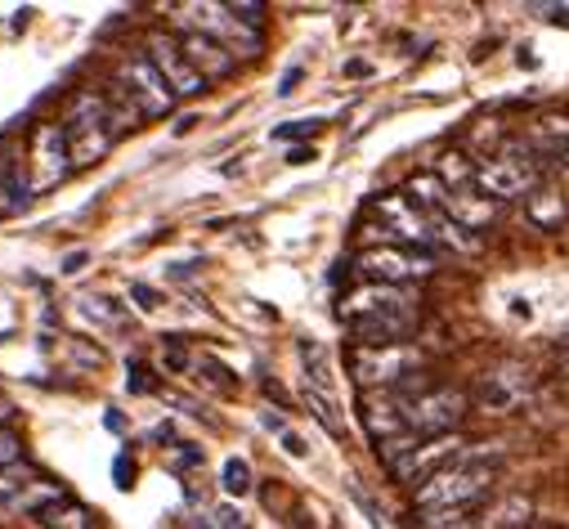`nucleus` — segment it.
Returning a JSON list of instances; mask_svg holds the SVG:
<instances>
[{
    "label": "nucleus",
    "instance_id": "nucleus-1",
    "mask_svg": "<svg viewBox=\"0 0 569 529\" xmlns=\"http://www.w3.org/2000/svg\"><path fill=\"white\" fill-rule=\"evenodd\" d=\"M498 471H502V453L498 449H467L458 462H449L445 471H436L426 485H417L412 489V502H417L421 516L485 507V498L498 485Z\"/></svg>",
    "mask_w": 569,
    "mask_h": 529
},
{
    "label": "nucleus",
    "instance_id": "nucleus-2",
    "mask_svg": "<svg viewBox=\"0 0 569 529\" xmlns=\"http://www.w3.org/2000/svg\"><path fill=\"white\" fill-rule=\"evenodd\" d=\"M63 130H68V144H72V162L77 167H94L112 153V144L121 140L117 126L108 117V103H103V90H72L68 103H63Z\"/></svg>",
    "mask_w": 569,
    "mask_h": 529
},
{
    "label": "nucleus",
    "instance_id": "nucleus-3",
    "mask_svg": "<svg viewBox=\"0 0 569 529\" xmlns=\"http://www.w3.org/2000/svg\"><path fill=\"white\" fill-rule=\"evenodd\" d=\"M467 453L462 436H436V440H421V436H403V440H390V445H377V458L381 467L399 480V485H426L436 471H445L449 462H458Z\"/></svg>",
    "mask_w": 569,
    "mask_h": 529
},
{
    "label": "nucleus",
    "instance_id": "nucleus-4",
    "mask_svg": "<svg viewBox=\"0 0 569 529\" xmlns=\"http://www.w3.org/2000/svg\"><path fill=\"white\" fill-rule=\"evenodd\" d=\"M542 180V167H538V153L529 144H507L502 153L485 158L480 171H476V189L489 198V202H507V198H529Z\"/></svg>",
    "mask_w": 569,
    "mask_h": 529
},
{
    "label": "nucleus",
    "instance_id": "nucleus-5",
    "mask_svg": "<svg viewBox=\"0 0 569 529\" xmlns=\"http://www.w3.org/2000/svg\"><path fill=\"white\" fill-rule=\"evenodd\" d=\"M467 409H471V395L458 386H431L421 395H408V436H421V440L458 436Z\"/></svg>",
    "mask_w": 569,
    "mask_h": 529
},
{
    "label": "nucleus",
    "instance_id": "nucleus-6",
    "mask_svg": "<svg viewBox=\"0 0 569 529\" xmlns=\"http://www.w3.org/2000/svg\"><path fill=\"white\" fill-rule=\"evenodd\" d=\"M346 363L359 390H395L421 372V355L412 346H350Z\"/></svg>",
    "mask_w": 569,
    "mask_h": 529
},
{
    "label": "nucleus",
    "instance_id": "nucleus-7",
    "mask_svg": "<svg viewBox=\"0 0 569 529\" xmlns=\"http://www.w3.org/2000/svg\"><path fill=\"white\" fill-rule=\"evenodd\" d=\"M355 270L363 275V283L412 288L417 279H426L436 270V256L417 251V247H368V251L355 256Z\"/></svg>",
    "mask_w": 569,
    "mask_h": 529
},
{
    "label": "nucleus",
    "instance_id": "nucleus-8",
    "mask_svg": "<svg viewBox=\"0 0 569 529\" xmlns=\"http://www.w3.org/2000/svg\"><path fill=\"white\" fill-rule=\"evenodd\" d=\"M28 171H32V193H50V189H59L77 171L63 121H41L32 130V140H28Z\"/></svg>",
    "mask_w": 569,
    "mask_h": 529
},
{
    "label": "nucleus",
    "instance_id": "nucleus-9",
    "mask_svg": "<svg viewBox=\"0 0 569 529\" xmlns=\"http://www.w3.org/2000/svg\"><path fill=\"white\" fill-rule=\"evenodd\" d=\"M134 103H139V112H144V121H162V117H171L176 112V90L167 86V77L153 68V59L149 54H126L121 63H117V77H112Z\"/></svg>",
    "mask_w": 569,
    "mask_h": 529
},
{
    "label": "nucleus",
    "instance_id": "nucleus-10",
    "mask_svg": "<svg viewBox=\"0 0 569 529\" xmlns=\"http://www.w3.org/2000/svg\"><path fill=\"white\" fill-rule=\"evenodd\" d=\"M180 14H189L193 19V28L189 32H202V37H211V41H220L233 59L242 54V59H251V54H260V32L256 28H247L242 19H233V10L229 6H184Z\"/></svg>",
    "mask_w": 569,
    "mask_h": 529
},
{
    "label": "nucleus",
    "instance_id": "nucleus-11",
    "mask_svg": "<svg viewBox=\"0 0 569 529\" xmlns=\"http://www.w3.org/2000/svg\"><path fill=\"white\" fill-rule=\"evenodd\" d=\"M144 54H149L153 68L167 77V86L176 90V99H198V94L207 90V77L189 63V54H184V46H180L176 32H149Z\"/></svg>",
    "mask_w": 569,
    "mask_h": 529
},
{
    "label": "nucleus",
    "instance_id": "nucleus-12",
    "mask_svg": "<svg viewBox=\"0 0 569 529\" xmlns=\"http://www.w3.org/2000/svg\"><path fill=\"white\" fill-rule=\"evenodd\" d=\"M372 216L390 229V233H399L408 247H417V251H426V247H436V224H431V211H421L408 193H381V198H372Z\"/></svg>",
    "mask_w": 569,
    "mask_h": 529
},
{
    "label": "nucleus",
    "instance_id": "nucleus-13",
    "mask_svg": "<svg viewBox=\"0 0 569 529\" xmlns=\"http://www.w3.org/2000/svg\"><path fill=\"white\" fill-rule=\"evenodd\" d=\"M32 171H28V153H23V136L19 130H6L0 136V211L14 216L28 211L32 202Z\"/></svg>",
    "mask_w": 569,
    "mask_h": 529
},
{
    "label": "nucleus",
    "instance_id": "nucleus-14",
    "mask_svg": "<svg viewBox=\"0 0 569 529\" xmlns=\"http://www.w3.org/2000/svg\"><path fill=\"white\" fill-rule=\"evenodd\" d=\"M359 418H363V431L377 445L403 440L408 436V395H399V390H359Z\"/></svg>",
    "mask_w": 569,
    "mask_h": 529
},
{
    "label": "nucleus",
    "instance_id": "nucleus-15",
    "mask_svg": "<svg viewBox=\"0 0 569 529\" xmlns=\"http://www.w3.org/2000/svg\"><path fill=\"white\" fill-rule=\"evenodd\" d=\"M417 323H421V310L408 306V310H386V315L355 319V323H346V332L355 337V346H412Z\"/></svg>",
    "mask_w": 569,
    "mask_h": 529
},
{
    "label": "nucleus",
    "instance_id": "nucleus-16",
    "mask_svg": "<svg viewBox=\"0 0 569 529\" xmlns=\"http://www.w3.org/2000/svg\"><path fill=\"white\" fill-rule=\"evenodd\" d=\"M525 395H529V377L520 363H507V368H493L476 381V405L485 413H507L516 405H525Z\"/></svg>",
    "mask_w": 569,
    "mask_h": 529
},
{
    "label": "nucleus",
    "instance_id": "nucleus-17",
    "mask_svg": "<svg viewBox=\"0 0 569 529\" xmlns=\"http://www.w3.org/2000/svg\"><path fill=\"white\" fill-rule=\"evenodd\" d=\"M417 306L412 288H386V283H359L355 292L341 297V323L368 319V315H386V310H408Z\"/></svg>",
    "mask_w": 569,
    "mask_h": 529
},
{
    "label": "nucleus",
    "instance_id": "nucleus-18",
    "mask_svg": "<svg viewBox=\"0 0 569 529\" xmlns=\"http://www.w3.org/2000/svg\"><path fill=\"white\" fill-rule=\"evenodd\" d=\"M180 46H184L189 63H193L207 81H224V77H233V68H238V59H233L220 41H211V37H202V32H180Z\"/></svg>",
    "mask_w": 569,
    "mask_h": 529
},
{
    "label": "nucleus",
    "instance_id": "nucleus-19",
    "mask_svg": "<svg viewBox=\"0 0 569 529\" xmlns=\"http://www.w3.org/2000/svg\"><path fill=\"white\" fill-rule=\"evenodd\" d=\"M525 220L533 224V229H542V233H556V229H565L569 224V202L556 193V189H533L529 198H525Z\"/></svg>",
    "mask_w": 569,
    "mask_h": 529
},
{
    "label": "nucleus",
    "instance_id": "nucleus-20",
    "mask_svg": "<svg viewBox=\"0 0 569 529\" xmlns=\"http://www.w3.org/2000/svg\"><path fill=\"white\" fill-rule=\"evenodd\" d=\"M37 520H41L46 529H94V511H90L86 502H77L72 493H63V489L37 511Z\"/></svg>",
    "mask_w": 569,
    "mask_h": 529
},
{
    "label": "nucleus",
    "instance_id": "nucleus-21",
    "mask_svg": "<svg viewBox=\"0 0 569 529\" xmlns=\"http://www.w3.org/2000/svg\"><path fill=\"white\" fill-rule=\"evenodd\" d=\"M467 233H476V229H485V224H493V216H498V202H489L485 193H471V189H462V193H449V207H445Z\"/></svg>",
    "mask_w": 569,
    "mask_h": 529
},
{
    "label": "nucleus",
    "instance_id": "nucleus-22",
    "mask_svg": "<svg viewBox=\"0 0 569 529\" xmlns=\"http://www.w3.org/2000/svg\"><path fill=\"white\" fill-rule=\"evenodd\" d=\"M529 144L542 158H556V162L569 158V117H542V121H533Z\"/></svg>",
    "mask_w": 569,
    "mask_h": 529
},
{
    "label": "nucleus",
    "instance_id": "nucleus-23",
    "mask_svg": "<svg viewBox=\"0 0 569 529\" xmlns=\"http://www.w3.org/2000/svg\"><path fill=\"white\" fill-rule=\"evenodd\" d=\"M32 489H41V480H37V471L28 462H14V467L0 471V507H23Z\"/></svg>",
    "mask_w": 569,
    "mask_h": 529
},
{
    "label": "nucleus",
    "instance_id": "nucleus-24",
    "mask_svg": "<svg viewBox=\"0 0 569 529\" xmlns=\"http://www.w3.org/2000/svg\"><path fill=\"white\" fill-rule=\"evenodd\" d=\"M103 103H108V117H112V126H117V136H126V130H134L139 121H144L139 103H134L117 81H108V86H103Z\"/></svg>",
    "mask_w": 569,
    "mask_h": 529
},
{
    "label": "nucleus",
    "instance_id": "nucleus-25",
    "mask_svg": "<svg viewBox=\"0 0 569 529\" xmlns=\"http://www.w3.org/2000/svg\"><path fill=\"white\" fill-rule=\"evenodd\" d=\"M301 363H306L310 390H319V395H332V363H328V350H323L319 341H301Z\"/></svg>",
    "mask_w": 569,
    "mask_h": 529
},
{
    "label": "nucleus",
    "instance_id": "nucleus-26",
    "mask_svg": "<svg viewBox=\"0 0 569 529\" xmlns=\"http://www.w3.org/2000/svg\"><path fill=\"white\" fill-rule=\"evenodd\" d=\"M306 405H310V409H315V418L328 427V436H346V427H341V413H337V400H332V395L306 390Z\"/></svg>",
    "mask_w": 569,
    "mask_h": 529
},
{
    "label": "nucleus",
    "instance_id": "nucleus-27",
    "mask_svg": "<svg viewBox=\"0 0 569 529\" xmlns=\"http://www.w3.org/2000/svg\"><path fill=\"white\" fill-rule=\"evenodd\" d=\"M220 485H224V493L242 498V493L251 489V467H247L242 458H229V462H224V471H220Z\"/></svg>",
    "mask_w": 569,
    "mask_h": 529
},
{
    "label": "nucleus",
    "instance_id": "nucleus-28",
    "mask_svg": "<svg viewBox=\"0 0 569 529\" xmlns=\"http://www.w3.org/2000/svg\"><path fill=\"white\" fill-rule=\"evenodd\" d=\"M77 306H81V315H86L90 323H108V328H121V315L112 310V301H103V297H81Z\"/></svg>",
    "mask_w": 569,
    "mask_h": 529
},
{
    "label": "nucleus",
    "instance_id": "nucleus-29",
    "mask_svg": "<svg viewBox=\"0 0 569 529\" xmlns=\"http://www.w3.org/2000/svg\"><path fill=\"white\" fill-rule=\"evenodd\" d=\"M14 462H23V436L10 431V427H0V471L14 467Z\"/></svg>",
    "mask_w": 569,
    "mask_h": 529
},
{
    "label": "nucleus",
    "instance_id": "nucleus-30",
    "mask_svg": "<svg viewBox=\"0 0 569 529\" xmlns=\"http://www.w3.org/2000/svg\"><path fill=\"white\" fill-rule=\"evenodd\" d=\"M198 368L207 372V381H211L216 390H224V395H233V390H238V381H233V372H229L224 363H216V359H202Z\"/></svg>",
    "mask_w": 569,
    "mask_h": 529
},
{
    "label": "nucleus",
    "instance_id": "nucleus-31",
    "mask_svg": "<svg viewBox=\"0 0 569 529\" xmlns=\"http://www.w3.org/2000/svg\"><path fill=\"white\" fill-rule=\"evenodd\" d=\"M323 121H288V126H273V140H310L319 136Z\"/></svg>",
    "mask_w": 569,
    "mask_h": 529
},
{
    "label": "nucleus",
    "instance_id": "nucleus-32",
    "mask_svg": "<svg viewBox=\"0 0 569 529\" xmlns=\"http://www.w3.org/2000/svg\"><path fill=\"white\" fill-rule=\"evenodd\" d=\"M126 372H130V377H126V390H130V395H149V390H153V377H149V368L139 363V359H130Z\"/></svg>",
    "mask_w": 569,
    "mask_h": 529
},
{
    "label": "nucleus",
    "instance_id": "nucleus-33",
    "mask_svg": "<svg viewBox=\"0 0 569 529\" xmlns=\"http://www.w3.org/2000/svg\"><path fill=\"white\" fill-rule=\"evenodd\" d=\"M233 19H242L247 28H260V19H264V6H251V0H233Z\"/></svg>",
    "mask_w": 569,
    "mask_h": 529
},
{
    "label": "nucleus",
    "instance_id": "nucleus-34",
    "mask_svg": "<svg viewBox=\"0 0 569 529\" xmlns=\"http://www.w3.org/2000/svg\"><path fill=\"white\" fill-rule=\"evenodd\" d=\"M202 462V449L198 445H176V458H171V471H189Z\"/></svg>",
    "mask_w": 569,
    "mask_h": 529
},
{
    "label": "nucleus",
    "instance_id": "nucleus-35",
    "mask_svg": "<svg viewBox=\"0 0 569 529\" xmlns=\"http://www.w3.org/2000/svg\"><path fill=\"white\" fill-rule=\"evenodd\" d=\"M112 480H117L121 489H130V480H134V462H130L126 453H117V462H112Z\"/></svg>",
    "mask_w": 569,
    "mask_h": 529
},
{
    "label": "nucleus",
    "instance_id": "nucleus-36",
    "mask_svg": "<svg viewBox=\"0 0 569 529\" xmlns=\"http://www.w3.org/2000/svg\"><path fill=\"white\" fill-rule=\"evenodd\" d=\"M130 297H134L139 306H144V310H158V306H162V297H158L153 288H144V283H130Z\"/></svg>",
    "mask_w": 569,
    "mask_h": 529
},
{
    "label": "nucleus",
    "instance_id": "nucleus-37",
    "mask_svg": "<svg viewBox=\"0 0 569 529\" xmlns=\"http://www.w3.org/2000/svg\"><path fill=\"white\" fill-rule=\"evenodd\" d=\"M216 529H247V520H242V511L220 507V511H216Z\"/></svg>",
    "mask_w": 569,
    "mask_h": 529
},
{
    "label": "nucleus",
    "instance_id": "nucleus-38",
    "mask_svg": "<svg viewBox=\"0 0 569 529\" xmlns=\"http://www.w3.org/2000/svg\"><path fill=\"white\" fill-rule=\"evenodd\" d=\"M167 363H171L176 372H180V368H189V355L180 350V341H171V346H167Z\"/></svg>",
    "mask_w": 569,
    "mask_h": 529
},
{
    "label": "nucleus",
    "instance_id": "nucleus-39",
    "mask_svg": "<svg viewBox=\"0 0 569 529\" xmlns=\"http://www.w3.org/2000/svg\"><path fill=\"white\" fill-rule=\"evenodd\" d=\"M282 449H288L292 458H306V453H310V449H306V440H301V436H292V431L282 436Z\"/></svg>",
    "mask_w": 569,
    "mask_h": 529
},
{
    "label": "nucleus",
    "instance_id": "nucleus-40",
    "mask_svg": "<svg viewBox=\"0 0 569 529\" xmlns=\"http://www.w3.org/2000/svg\"><path fill=\"white\" fill-rule=\"evenodd\" d=\"M538 14H551V23H569V6H538Z\"/></svg>",
    "mask_w": 569,
    "mask_h": 529
},
{
    "label": "nucleus",
    "instance_id": "nucleus-41",
    "mask_svg": "<svg viewBox=\"0 0 569 529\" xmlns=\"http://www.w3.org/2000/svg\"><path fill=\"white\" fill-rule=\"evenodd\" d=\"M297 81H301V68H292L288 77H282V86H278V94H292V90H297Z\"/></svg>",
    "mask_w": 569,
    "mask_h": 529
},
{
    "label": "nucleus",
    "instance_id": "nucleus-42",
    "mask_svg": "<svg viewBox=\"0 0 569 529\" xmlns=\"http://www.w3.org/2000/svg\"><path fill=\"white\" fill-rule=\"evenodd\" d=\"M81 264H86V251H72V256L63 260V275H77V270H81Z\"/></svg>",
    "mask_w": 569,
    "mask_h": 529
},
{
    "label": "nucleus",
    "instance_id": "nucleus-43",
    "mask_svg": "<svg viewBox=\"0 0 569 529\" xmlns=\"http://www.w3.org/2000/svg\"><path fill=\"white\" fill-rule=\"evenodd\" d=\"M310 158H315V149H292V153H288V162H297V167L310 162Z\"/></svg>",
    "mask_w": 569,
    "mask_h": 529
},
{
    "label": "nucleus",
    "instance_id": "nucleus-44",
    "mask_svg": "<svg viewBox=\"0 0 569 529\" xmlns=\"http://www.w3.org/2000/svg\"><path fill=\"white\" fill-rule=\"evenodd\" d=\"M560 363H565V372H569V341L560 346Z\"/></svg>",
    "mask_w": 569,
    "mask_h": 529
}]
</instances>
